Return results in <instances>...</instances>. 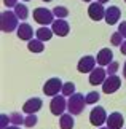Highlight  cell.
<instances>
[{
  "label": "cell",
  "instance_id": "9a60e30c",
  "mask_svg": "<svg viewBox=\"0 0 126 129\" xmlns=\"http://www.w3.org/2000/svg\"><path fill=\"white\" fill-rule=\"evenodd\" d=\"M120 18H121V11H120L118 7H109L105 8V22L109 24V26H113V24H117L120 21Z\"/></svg>",
  "mask_w": 126,
  "mask_h": 129
},
{
  "label": "cell",
  "instance_id": "d6a6232c",
  "mask_svg": "<svg viewBox=\"0 0 126 129\" xmlns=\"http://www.w3.org/2000/svg\"><path fill=\"white\" fill-rule=\"evenodd\" d=\"M123 77H124V80H126V62H124V66H123Z\"/></svg>",
  "mask_w": 126,
  "mask_h": 129
},
{
  "label": "cell",
  "instance_id": "2e32d148",
  "mask_svg": "<svg viewBox=\"0 0 126 129\" xmlns=\"http://www.w3.org/2000/svg\"><path fill=\"white\" fill-rule=\"evenodd\" d=\"M16 34H18V38H19V40H24V42L32 40V37H34V30H32V27H31V24H27V22L19 24Z\"/></svg>",
  "mask_w": 126,
  "mask_h": 129
},
{
  "label": "cell",
  "instance_id": "836d02e7",
  "mask_svg": "<svg viewBox=\"0 0 126 129\" xmlns=\"http://www.w3.org/2000/svg\"><path fill=\"white\" fill-rule=\"evenodd\" d=\"M97 2H100V3H107V2H110V0H97Z\"/></svg>",
  "mask_w": 126,
  "mask_h": 129
},
{
  "label": "cell",
  "instance_id": "f35d334b",
  "mask_svg": "<svg viewBox=\"0 0 126 129\" xmlns=\"http://www.w3.org/2000/svg\"><path fill=\"white\" fill-rule=\"evenodd\" d=\"M124 2H126V0H124Z\"/></svg>",
  "mask_w": 126,
  "mask_h": 129
},
{
  "label": "cell",
  "instance_id": "83f0119b",
  "mask_svg": "<svg viewBox=\"0 0 126 129\" xmlns=\"http://www.w3.org/2000/svg\"><path fill=\"white\" fill-rule=\"evenodd\" d=\"M8 123H11V120H10V116H7V115H5V113H3V115L2 116H0V127H7L8 126Z\"/></svg>",
  "mask_w": 126,
  "mask_h": 129
},
{
  "label": "cell",
  "instance_id": "d6986e66",
  "mask_svg": "<svg viewBox=\"0 0 126 129\" xmlns=\"http://www.w3.org/2000/svg\"><path fill=\"white\" fill-rule=\"evenodd\" d=\"M27 49L31 53H42L45 49V45L42 40H38V38H32V40L27 42Z\"/></svg>",
  "mask_w": 126,
  "mask_h": 129
},
{
  "label": "cell",
  "instance_id": "4dcf8cb0",
  "mask_svg": "<svg viewBox=\"0 0 126 129\" xmlns=\"http://www.w3.org/2000/svg\"><path fill=\"white\" fill-rule=\"evenodd\" d=\"M120 51H121V54H124V56H126V40L120 45Z\"/></svg>",
  "mask_w": 126,
  "mask_h": 129
},
{
  "label": "cell",
  "instance_id": "e0dca14e",
  "mask_svg": "<svg viewBox=\"0 0 126 129\" xmlns=\"http://www.w3.org/2000/svg\"><path fill=\"white\" fill-rule=\"evenodd\" d=\"M35 35H37L38 40L48 42V40H51V37L54 35V32H53V29H49L48 26H42L40 29H37V30H35Z\"/></svg>",
  "mask_w": 126,
  "mask_h": 129
},
{
  "label": "cell",
  "instance_id": "7c38bea8",
  "mask_svg": "<svg viewBox=\"0 0 126 129\" xmlns=\"http://www.w3.org/2000/svg\"><path fill=\"white\" fill-rule=\"evenodd\" d=\"M107 127L110 129H123V124H124V118L120 112H113L107 116Z\"/></svg>",
  "mask_w": 126,
  "mask_h": 129
},
{
  "label": "cell",
  "instance_id": "e575fe53",
  "mask_svg": "<svg viewBox=\"0 0 126 129\" xmlns=\"http://www.w3.org/2000/svg\"><path fill=\"white\" fill-rule=\"evenodd\" d=\"M99 129H110V127H102V126H100V127H99Z\"/></svg>",
  "mask_w": 126,
  "mask_h": 129
},
{
  "label": "cell",
  "instance_id": "ac0fdd59",
  "mask_svg": "<svg viewBox=\"0 0 126 129\" xmlns=\"http://www.w3.org/2000/svg\"><path fill=\"white\" fill-rule=\"evenodd\" d=\"M73 115L72 113H62L61 120H59V127L61 129H73Z\"/></svg>",
  "mask_w": 126,
  "mask_h": 129
},
{
  "label": "cell",
  "instance_id": "1f68e13d",
  "mask_svg": "<svg viewBox=\"0 0 126 129\" xmlns=\"http://www.w3.org/2000/svg\"><path fill=\"white\" fill-rule=\"evenodd\" d=\"M3 129H21V127H19V126H7V127H3Z\"/></svg>",
  "mask_w": 126,
  "mask_h": 129
},
{
  "label": "cell",
  "instance_id": "277c9868",
  "mask_svg": "<svg viewBox=\"0 0 126 129\" xmlns=\"http://www.w3.org/2000/svg\"><path fill=\"white\" fill-rule=\"evenodd\" d=\"M62 86H64V83L61 78H49V80H46V83L43 85V94H46V96H58L59 91H62Z\"/></svg>",
  "mask_w": 126,
  "mask_h": 129
},
{
  "label": "cell",
  "instance_id": "f546056e",
  "mask_svg": "<svg viewBox=\"0 0 126 129\" xmlns=\"http://www.w3.org/2000/svg\"><path fill=\"white\" fill-rule=\"evenodd\" d=\"M3 5L7 8H14L18 5V0H3Z\"/></svg>",
  "mask_w": 126,
  "mask_h": 129
},
{
  "label": "cell",
  "instance_id": "5bb4252c",
  "mask_svg": "<svg viewBox=\"0 0 126 129\" xmlns=\"http://www.w3.org/2000/svg\"><path fill=\"white\" fill-rule=\"evenodd\" d=\"M96 61H97V66L100 67H107L110 62L113 61V53L110 48H102L96 56Z\"/></svg>",
  "mask_w": 126,
  "mask_h": 129
},
{
  "label": "cell",
  "instance_id": "4316f807",
  "mask_svg": "<svg viewBox=\"0 0 126 129\" xmlns=\"http://www.w3.org/2000/svg\"><path fill=\"white\" fill-rule=\"evenodd\" d=\"M118 69H120V64L115 62V61H112V62L107 66V69H105V70H107V75H115V73L118 72Z\"/></svg>",
  "mask_w": 126,
  "mask_h": 129
},
{
  "label": "cell",
  "instance_id": "8992f818",
  "mask_svg": "<svg viewBox=\"0 0 126 129\" xmlns=\"http://www.w3.org/2000/svg\"><path fill=\"white\" fill-rule=\"evenodd\" d=\"M107 121V113H105L104 107H94L89 112V123L96 127H100L104 123Z\"/></svg>",
  "mask_w": 126,
  "mask_h": 129
},
{
  "label": "cell",
  "instance_id": "52a82bcc",
  "mask_svg": "<svg viewBox=\"0 0 126 129\" xmlns=\"http://www.w3.org/2000/svg\"><path fill=\"white\" fill-rule=\"evenodd\" d=\"M121 86V80L118 75H107L105 81L102 83V92L104 94H113Z\"/></svg>",
  "mask_w": 126,
  "mask_h": 129
},
{
  "label": "cell",
  "instance_id": "d590c367",
  "mask_svg": "<svg viewBox=\"0 0 126 129\" xmlns=\"http://www.w3.org/2000/svg\"><path fill=\"white\" fill-rule=\"evenodd\" d=\"M42 2H51V0H42Z\"/></svg>",
  "mask_w": 126,
  "mask_h": 129
},
{
  "label": "cell",
  "instance_id": "5b68a950",
  "mask_svg": "<svg viewBox=\"0 0 126 129\" xmlns=\"http://www.w3.org/2000/svg\"><path fill=\"white\" fill-rule=\"evenodd\" d=\"M65 108H67V101H65V96H54L51 99V104H49V110L54 116H61L62 113L65 112Z\"/></svg>",
  "mask_w": 126,
  "mask_h": 129
},
{
  "label": "cell",
  "instance_id": "3957f363",
  "mask_svg": "<svg viewBox=\"0 0 126 129\" xmlns=\"http://www.w3.org/2000/svg\"><path fill=\"white\" fill-rule=\"evenodd\" d=\"M54 18H56L54 13L51 11V10H48V8L40 7V8L34 10V21L38 22L40 26H49V24H53Z\"/></svg>",
  "mask_w": 126,
  "mask_h": 129
},
{
  "label": "cell",
  "instance_id": "7a4b0ae2",
  "mask_svg": "<svg viewBox=\"0 0 126 129\" xmlns=\"http://www.w3.org/2000/svg\"><path fill=\"white\" fill-rule=\"evenodd\" d=\"M85 105H86V99L80 92H75L67 99V110H69V113H72L73 116L80 115V113L83 112Z\"/></svg>",
  "mask_w": 126,
  "mask_h": 129
},
{
  "label": "cell",
  "instance_id": "4fadbf2b",
  "mask_svg": "<svg viewBox=\"0 0 126 129\" xmlns=\"http://www.w3.org/2000/svg\"><path fill=\"white\" fill-rule=\"evenodd\" d=\"M42 105H43V102H42L40 97H32V99H29V101L24 102L22 112L27 113V115H31V113H37L40 108H42Z\"/></svg>",
  "mask_w": 126,
  "mask_h": 129
},
{
  "label": "cell",
  "instance_id": "9c48e42d",
  "mask_svg": "<svg viewBox=\"0 0 126 129\" xmlns=\"http://www.w3.org/2000/svg\"><path fill=\"white\" fill-rule=\"evenodd\" d=\"M96 64H97L96 57H93V56H83L78 61L77 69H78L80 73H91L94 69H96Z\"/></svg>",
  "mask_w": 126,
  "mask_h": 129
},
{
  "label": "cell",
  "instance_id": "484cf974",
  "mask_svg": "<svg viewBox=\"0 0 126 129\" xmlns=\"http://www.w3.org/2000/svg\"><path fill=\"white\" fill-rule=\"evenodd\" d=\"M37 121H38V118L35 113H31V115H27L26 118H24V126L26 127H34L35 124H37Z\"/></svg>",
  "mask_w": 126,
  "mask_h": 129
},
{
  "label": "cell",
  "instance_id": "8fae6325",
  "mask_svg": "<svg viewBox=\"0 0 126 129\" xmlns=\"http://www.w3.org/2000/svg\"><path fill=\"white\" fill-rule=\"evenodd\" d=\"M105 78H107V70L102 67H96L94 70L89 73V83H91L93 86H97V85H102L105 81Z\"/></svg>",
  "mask_w": 126,
  "mask_h": 129
},
{
  "label": "cell",
  "instance_id": "7402d4cb",
  "mask_svg": "<svg viewBox=\"0 0 126 129\" xmlns=\"http://www.w3.org/2000/svg\"><path fill=\"white\" fill-rule=\"evenodd\" d=\"M85 99H86V105H93V104H97V101L100 99V94L97 91H91L85 96Z\"/></svg>",
  "mask_w": 126,
  "mask_h": 129
},
{
  "label": "cell",
  "instance_id": "ba28073f",
  "mask_svg": "<svg viewBox=\"0 0 126 129\" xmlns=\"http://www.w3.org/2000/svg\"><path fill=\"white\" fill-rule=\"evenodd\" d=\"M88 16L93 19V21H100V19L105 18V8H104V3L100 2H93L89 3L88 7Z\"/></svg>",
  "mask_w": 126,
  "mask_h": 129
},
{
  "label": "cell",
  "instance_id": "d4e9b609",
  "mask_svg": "<svg viewBox=\"0 0 126 129\" xmlns=\"http://www.w3.org/2000/svg\"><path fill=\"white\" fill-rule=\"evenodd\" d=\"M10 120H11V124H14V126L24 124V116L21 115V113H18V112L11 113V115H10Z\"/></svg>",
  "mask_w": 126,
  "mask_h": 129
},
{
  "label": "cell",
  "instance_id": "f1b7e54d",
  "mask_svg": "<svg viewBox=\"0 0 126 129\" xmlns=\"http://www.w3.org/2000/svg\"><path fill=\"white\" fill-rule=\"evenodd\" d=\"M118 32L126 38V21H123V22H120V24H118Z\"/></svg>",
  "mask_w": 126,
  "mask_h": 129
},
{
  "label": "cell",
  "instance_id": "30bf717a",
  "mask_svg": "<svg viewBox=\"0 0 126 129\" xmlns=\"http://www.w3.org/2000/svg\"><path fill=\"white\" fill-rule=\"evenodd\" d=\"M51 29H53L54 35H58V37H65V35H69V32H70L69 22L65 21V19H62V18L54 19L53 24H51Z\"/></svg>",
  "mask_w": 126,
  "mask_h": 129
},
{
  "label": "cell",
  "instance_id": "6da1fadb",
  "mask_svg": "<svg viewBox=\"0 0 126 129\" xmlns=\"http://www.w3.org/2000/svg\"><path fill=\"white\" fill-rule=\"evenodd\" d=\"M18 21H19V18L16 16L14 11H10V10L3 11L0 14V29H2V32L10 34L13 30H18V27H19Z\"/></svg>",
  "mask_w": 126,
  "mask_h": 129
},
{
  "label": "cell",
  "instance_id": "8d00e7d4",
  "mask_svg": "<svg viewBox=\"0 0 126 129\" xmlns=\"http://www.w3.org/2000/svg\"><path fill=\"white\" fill-rule=\"evenodd\" d=\"M22 2H31V0H22Z\"/></svg>",
  "mask_w": 126,
  "mask_h": 129
},
{
  "label": "cell",
  "instance_id": "74e56055",
  "mask_svg": "<svg viewBox=\"0 0 126 129\" xmlns=\"http://www.w3.org/2000/svg\"><path fill=\"white\" fill-rule=\"evenodd\" d=\"M83 2H91V0H83Z\"/></svg>",
  "mask_w": 126,
  "mask_h": 129
},
{
  "label": "cell",
  "instance_id": "44dd1931",
  "mask_svg": "<svg viewBox=\"0 0 126 129\" xmlns=\"http://www.w3.org/2000/svg\"><path fill=\"white\" fill-rule=\"evenodd\" d=\"M61 94H62V96H65V97H70L72 94H75V85H73L72 81H67V83H64Z\"/></svg>",
  "mask_w": 126,
  "mask_h": 129
},
{
  "label": "cell",
  "instance_id": "ffe728a7",
  "mask_svg": "<svg viewBox=\"0 0 126 129\" xmlns=\"http://www.w3.org/2000/svg\"><path fill=\"white\" fill-rule=\"evenodd\" d=\"M14 13H16V16L21 19V21L27 19V16H29V10H27L26 5H22V3H18L16 7H14Z\"/></svg>",
  "mask_w": 126,
  "mask_h": 129
},
{
  "label": "cell",
  "instance_id": "603a6c76",
  "mask_svg": "<svg viewBox=\"0 0 126 129\" xmlns=\"http://www.w3.org/2000/svg\"><path fill=\"white\" fill-rule=\"evenodd\" d=\"M53 13H54V16H56V18H62V19L69 16V10L65 8V7H61V5H58V7H54Z\"/></svg>",
  "mask_w": 126,
  "mask_h": 129
},
{
  "label": "cell",
  "instance_id": "cb8c5ba5",
  "mask_svg": "<svg viewBox=\"0 0 126 129\" xmlns=\"http://www.w3.org/2000/svg\"><path fill=\"white\" fill-rule=\"evenodd\" d=\"M123 42H124V37H123L118 30H117V32H113V34H112V37H110V43H112L113 46H120V45H121Z\"/></svg>",
  "mask_w": 126,
  "mask_h": 129
}]
</instances>
